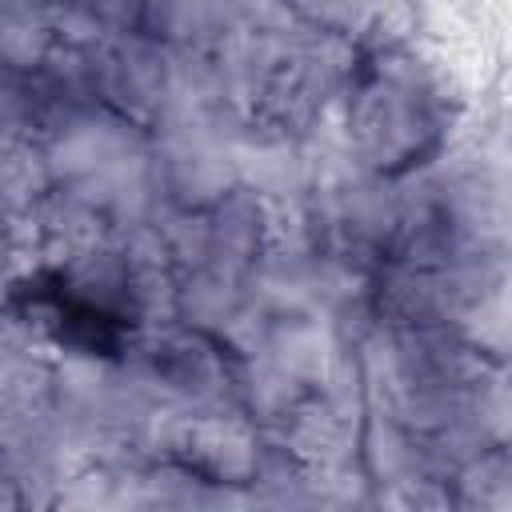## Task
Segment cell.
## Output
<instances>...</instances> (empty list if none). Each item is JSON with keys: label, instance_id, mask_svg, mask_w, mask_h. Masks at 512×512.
I'll list each match as a JSON object with an SVG mask.
<instances>
[{"label": "cell", "instance_id": "obj_1", "mask_svg": "<svg viewBox=\"0 0 512 512\" xmlns=\"http://www.w3.org/2000/svg\"><path fill=\"white\" fill-rule=\"evenodd\" d=\"M24 296H28V312L40 316V324H48L60 344H72L88 356H116L120 352L124 332H128L124 312L96 304L92 296H80L60 276H36L24 288Z\"/></svg>", "mask_w": 512, "mask_h": 512}]
</instances>
